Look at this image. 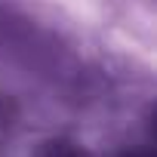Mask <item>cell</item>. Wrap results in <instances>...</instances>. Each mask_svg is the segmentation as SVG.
<instances>
[{"mask_svg":"<svg viewBox=\"0 0 157 157\" xmlns=\"http://www.w3.org/2000/svg\"><path fill=\"white\" fill-rule=\"evenodd\" d=\"M117 157H151L145 148H126V151H120Z\"/></svg>","mask_w":157,"mask_h":157,"instance_id":"obj_2","label":"cell"},{"mask_svg":"<svg viewBox=\"0 0 157 157\" xmlns=\"http://www.w3.org/2000/svg\"><path fill=\"white\" fill-rule=\"evenodd\" d=\"M37 157H96V154L74 139H49L37 148Z\"/></svg>","mask_w":157,"mask_h":157,"instance_id":"obj_1","label":"cell"}]
</instances>
